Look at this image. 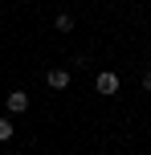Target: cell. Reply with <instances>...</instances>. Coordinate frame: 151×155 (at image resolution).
<instances>
[{"mask_svg":"<svg viewBox=\"0 0 151 155\" xmlns=\"http://www.w3.org/2000/svg\"><path fill=\"white\" fill-rule=\"evenodd\" d=\"M94 90L102 94V98H110V94H119V74H114V70H102V74L94 78Z\"/></svg>","mask_w":151,"mask_h":155,"instance_id":"obj_1","label":"cell"},{"mask_svg":"<svg viewBox=\"0 0 151 155\" xmlns=\"http://www.w3.org/2000/svg\"><path fill=\"white\" fill-rule=\"evenodd\" d=\"M29 110V90H12L8 94V114H25Z\"/></svg>","mask_w":151,"mask_h":155,"instance_id":"obj_2","label":"cell"},{"mask_svg":"<svg viewBox=\"0 0 151 155\" xmlns=\"http://www.w3.org/2000/svg\"><path fill=\"white\" fill-rule=\"evenodd\" d=\"M45 82H49V90H70V70H57L53 65V70L45 74Z\"/></svg>","mask_w":151,"mask_h":155,"instance_id":"obj_3","label":"cell"},{"mask_svg":"<svg viewBox=\"0 0 151 155\" xmlns=\"http://www.w3.org/2000/svg\"><path fill=\"white\" fill-rule=\"evenodd\" d=\"M53 29H57V33H74V16H70V12H57V16H53Z\"/></svg>","mask_w":151,"mask_h":155,"instance_id":"obj_4","label":"cell"},{"mask_svg":"<svg viewBox=\"0 0 151 155\" xmlns=\"http://www.w3.org/2000/svg\"><path fill=\"white\" fill-rule=\"evenodd\" d=\"M12 131H16V127H12V118H0V143H8V139H12Z\"/></svg>","mask_w":151,"mask_h":155,"instance_id":"obj_5","label":"cell"},{"mask_svg":"<svg viewBox=\"0 0 151 155\" xmlns=\"http://www.w3.org/2000/svg\"><path fill=\"white\" fill-rule=\"evenodd\" d=\"M143 90H151V70H147V74H143Z\"/></svg>","mask_w":151,"mask_h":155,"instance_id":"obj_6","label":"cell"},{"mask_svg":"<svg viewBox=\"0 0 151 155\" xmlns=\"http://www.w3.org/2000/svg\"><path fill=\"white\" fill-rule=\"evenodd\" d=\"M147 49H151V41H147Z\"/></svg>","mask_w":151,"mask_h":155,"instance_id":"obj_7","label":"cell"}]
</instances>
